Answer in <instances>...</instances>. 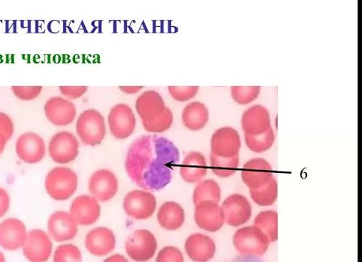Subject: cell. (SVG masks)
<instances>
[{
    "instance_id": "obj_43",
    "label": "cell",
    "mask_w": 362,
    "mask_h": 262,
    "mask_svg": "<svg viewBox=\"0 0 362 262\" xmlns=\"http://www.w3.org/2000/svg\"><path fill=\"white\" fill-rule=\"evenodd\" d=\"M0 262H6L5 256L1 251H0Z\"/></svg>"
},
{
    "instance_id": "obj_17",
    "label": "cell",
    "mask_w": 362,
    "mask_h": 262,
    "mask_svg": "<svg viewBox=\"0 0 362 262\" xmlns=\"http://www.w3.org/2000/svg\"><path fill=\"white\" fill-rule=\"evenodd\" d=\"M69 213L78 225L90 226L98 221L100 206L93 196L82 195L72 201Z\"/></svg>"
},
{
    "instance_id": "obj_13",
    "label": "cell",
    "mask_w": 362,
    "mask_h": 262,
    "mask_svg": "<svg viewBox=\"0 0 362 262\" xmlns=\"http://www.w3.org/2000/svg\"><path fill=\"white\" fill-rule=\"evenodd\" d=\"M194 220L197 226L204 230L215 232L225 223V216L219 203L202 201L195 206Z\"/></svg>"
},
{
    "instance_id": "obj_11",
    "label": "cell",
    "mask_w": 362,
    "mask_h": 262,
    "mask_svg": "<svg viewBox=\"0 0 362 262\" xmlns=\"http://www.w3.org/2000/svg\"><path fill=\"white\" fill-rule=\"evenodd\" d=\"M241 140L238 131L231 127L216 130L211 140V153L230 158L239 155Z\"/></svg>"
},
{
    "instance_id": "obj_39",
    "label": "cell",
    "mask_w": 362,
    "mask_h": 262,
    "mask_svg": "<svg viewBox=\"0 0 362 262\" xmlns=\"http://www.w3.org/2000/svg\"><path fill=\"white\" fill-rule=\"evenodd\" d=\"M10 207V198L5 189L0 187V218L4 216Z\"/></svg>"
},
{
    "instance_id": "obj_14",
    "label": "cell",
    "mask_w": 362,
    "mask_h": 262,
    "mask_svg": "<svg viewBox=\"0 0 362 262\" xmlns=\"http://www.w3.org/2000/svg\"><path fill=\"white\" fill-rule=\"evenodd\" d=\"M119 181L115 174L107 169H100L93 174L89 181V191L98 201H108L117 195Z\"/></svg>"
},
{
    "instance_id": "obj_2",
    "label": "cell",
    "mask_w": 362,
    "mask_h": 262,
    "mask_svg": "<svg viewBox=\"0 0 362 262\" xmlns=\"http://www.w3.org/2000/svg\"><path fill=\"white\" fill-rule=\"evenodd\" d=\"M136 111L143 126L151 133L166 132L173 124V114L162 96L153 90L142 93L136 100Z\"/></svg>"
},
{
    "instance_id": "obj_32",
    "label": "cell",
    "mask_w": 362,
    "mask_h": 262,
    "mask_svg": "<svg viewBox=\"0 0 362 262\" xmlns=\"http://www.w3.org/2000/svg\"><path fill=\"white\" fill-rule=\"evenodd\" d=\"M260 90V86H233L230 88L231 96L240 105L252 103L258 97Z\"/></svg>"
},
{
    "instance_id": "obj_37",
    "label": "cell",
    "mask_w": 362,
    "mask_h": 262,
    "mask_svg": "<svg viewBox=\"0 0 362 262\" xmlns=\"http://www.w3.org/2000/svg\"><path fill=\"white\" fill-rule=\"evenodd\" d=\"M13 124L8 114L0 112V136L9 141L13 134Z\"/></svg>"
},
{
    "instance_id": "obj_6",
    "label": "cell",
    "mask_w": 362,
    "mask_h": 262,
    "mask_svg": "<svg viewBox=\"0 0 362 262\" xmlns=\"http://www.w3.org/2000/svg\"><path fill=\"white\" fill-rule=\"evenodd\" d=\"M157 240L148 230H138L130 235L125 242V250L128 256L137 262L151 259L157 250Z\"/></svg>"
},
{
    "instance_id": "obj_19",
    "label": "cell",
    "mask_w": 362,
    "mask_h": 262,
    "mask_svg": "<svg viewBox=\"0 0 362 262\" xmlns=\"http://www.w3.org/2000/svg\"><path fill=\"white\" fill-rule=\"evenodd\" d=\"M28 232L25 225L17 218H8L0 223V246L8 251H16L23 246Z\"/></svg>"
},
{
    "instance_id": "obj_1",
    "label": "cell",
    "mask_w": 362,
    "mask_h": 262,
    "mask_svg": "<svg viewBox=\"0 0 362 262\" xmlns=\"http://www.w3.org/2000/svg\"><path fill=\"white\" fill-rule=\"evenodd\" d=\"M179 162L180 152L171 141L144 136L130 145L125 169L129 179L143 190L158 191L170 183Z\"/></svg>"
},
{
    "instance_id": "obj_35",
    "label": "cell",
    "mask_w": 362,
    "mask_h": 262,
    "mask_svg": "<svg viewBox=\"0 0 362 262\" xmlns=\"http://www.w3.org/2000/svg\"><path fill=\"white\" fill-rule=\"evenodd\" d=\"M156 262H185L182 253L176 246H168L159 251Z\"/></svg>"
},
{
    "instance_id": "obj_10",
    "label": "cell",
    "mask_w": 362,
    "mask_h": 262,
    "mask_svg": "<svg viewBox=\"0 0 362 262\" xmlns=\"http://www.w3.org/2000/svg\"><path fill=\"white\" fill-rule=\"evenodd\" d=\"M108 122L112 135L119 140L132 136L136 125V116L132 109L124 104L115 105L111 109Z\"/></svg>"
},
{
    "instance_id": "obj_29",
    "label": "cell",
    "mask_w": 362,
    "mask_h": 262,
    "mask_svg": "<svg viewBox=\"0 0 362 262\" xmlns=\"http://www.w3.org/2000/svg\"><path fill=\"white\" fill-rule=\"evenodd\" d=\"M211 168L215 176L220 178H228L234 176L240 164L239 155L226 158L210 155Z\"/></svg>"
},
{
    "instance_id": "obj_23",
    "label": "cell",
    "mask_w": 362,
    "mask_h": 262,
    "mask_svg": "<svg viewBox=\"0 0 362 262\" xmlns=\"http://www.w3.org/2000/svg\"><path fill=\"white\" fill-rule=\"evenodd\" d=\"M241 123L245 134H263L271 128L270 114L264 107L255 105L243 113Z\"/></svg>"
},
{
    "instance_id": "obj_30",
    "label": "cell",
    "mask_w": 362,
    "mask_h": 262,
    "mask_svg": "<svg viewBox=\"0 0 362 262\" xmlns=\"http://www.w3.org/2000/svg\"><path fill=\"white\" fill-rule=\"evenodd\" d=\"M279 194V186L274 177L266 185L257 188L250 189V196L252 200L262 207H268L276 201Z\"/></svg>"
},
{
    "instance_id": "obj_7",
    "label": "cell",
    "mask_w": 362,
    "mask_h": 262,
    "mask_svg": "<svg viewBox=\"0 0 362 262\" xmlns=\"http://www.w3.org/2000/svg\"><path fill=\"white\" fill-rule=\"evenodd\" d=\"M156 197L150 192L135 190L128 193L123 202L126 214L136 220L151 218L156 209Z\"/></svg>"
},
{
    "instance_id": "obj_31",
    "label": "cell",
    "mask_w": 362,
    "mask_h": 262,
    "mask_svg": "<svg viewBox=\"0 0 362 262\" xmlns=\"http://www.w3.org/2000/svg\"><path fill=\"white\" fill-rule=\"evenodd\" d=\"M275 136L271 127L266 133L257 136L245 134V141L248 148L257 153L269 150L274 143Z\"/></svg>"
},
{
    "instance_id": "obj_38",
    "label": "cell",
    "mask_w": 362,
    "mask_h": 262,
    "mask_svg": "<svg viewBox=\"0 0 362 262\" xmlns=\"http://www.w3.org/2000/svg\"><path fill=\"white\" fill-rule=\"evenodd\" d=\"M88 87L86 86H61L60 91L69 99H77L83 96Z\"/></svg>"
},
{
    "instance_id": "obj_27",
    "label": "cell",
    "mask_w": 362,
    "mask_h": 262,
    "mask_svg": "<svg viewBox=\"0 0 362 262\" xmlns=\"http://www.w3.org/2000/svg\"><path fill=\"white\" fill-rule=\"evenodd\" d=\"M254 226L267 237L269 242L279 239V215L277 212L267 210L259 213L255 218Z\"/></svg>"
},
{
    "instance_id": "obj_12",
    "label": "cell",
    "mask_w": 362,
    "mask_h": 262,
    "mask_svg": "<svg viewBox=\"0 0 362 262\" xmlns=\"http://www.w3.org/2000/svg\"><path fill=\"white\" fill-rule=\"evenodd\" d=\"M225 222L231 227H240L247 223L252 215L251 203L240 194L229 196L223 203Z\"/></svg>"
},
{
    "instance_id": "obj_21",
    "label": "cell",
    "mask_w": 362,
    "mask_h": 262,
    "mask_svg": "<svg viewBox=\"0 0 362 262\" xmlns=\"http://www.w3.org/2000/svg\"><path fill=\"white\" fill-rule=\"evenodd\" d=\"M45 112L47 119L57 126H65L76 119V107L72 102L61 97H53L47 101Z\"/></svg>"
},
{
    "instance_id": "obj_15",
    "label": "cell",
    "mask_w": 362,
    "mask_h": 262,
    "mask_svg": "<svg viewBox=\"0 0 362 262\" xmlns=\"http://www.w3.org/2000/svg\"><path fill=\"white\" fill-rule=\"evenodd\" d=\"M16 153L25 163L37 164L45 157L46 144L39 135L35 133H26L18 139Z\"/></svg>"
},
{
    "instance_id": "obj_8",
    "label": "cell",
    "mask_w": 362,
    "mask_h": 262,
    "mask_svg": "<svg viewBox=\"0 0 362 262\" xmlns=\"http://www.w3.org/2000/svg\"><path fill=\"white\" fill-rule=\"evenodd\" d=\"M49 155L57 164L66 165L78 157L79 143L75 136L66 131L57 133L49 145Z\"/></svg>"
},
{
    "instance_id": "obj_34",
    "label": "cell",
    "mask_w": 362,
    "mask_h": 262,
    "mask_svg": "<svg viewBox=\"0 0 362 262\" xmlns=\"http://www.w3.org/2000/svg\"><path fill=\"white\" fill-rule=\"evenodd\" d=\"M199 86H169L168 91L171 97L180 102L194 98L198 93Z\"/></svg>"
},
{
    "instance_id": "obj_28",
    "label": "cell",
    "mask_w": 362,
    "mask_h": 262,
    "mask_svg": "<svg viewBox=\"0 0 362 262\" xmlns=\"http://www.w3.org/2000/svg\"><path fill=\"white\" fill-rule=\"evenodd\" d=\"M221 198V189L218 183L212 179L200 181L193 194L194 206L202 201H213L219 203Z\"/></svg>"
},
{
    "instance_id": "obj_24",
    "label": "cell",
    "mask_w": 362,
    "mask_h": 262,
    "mask_svg": "<svg viewBox=\"0 0 362 262\" xmlns=\"http://www.w3.org/2000/svg\"><path fill=\"white\" fill-rule=\"evenodd\" d=\"M207 163L204 155L198 152L188 153L180 167L182 179L187 183L201 181L206 176Z\"/></svg>"
},
{
    "instance_id": "obj_36",
    "label": "cell",
    "mask_w": 362,
    "mask_h": 262,
    "mask_svg": "<svg viewBox=\"0 0 362 262\" xmlns=\"http://www.w3.org/2000/svg\"><path fill=\"white\" fill-rule=\"evenodd\" d=\"M11 90L16 96L23 100H32L37 98L42 90V86H12Z\"/></svg>"
},
{
    "instance_id": "obj_33",
    "label": "cell",
    "mask_w": 362,
    "mask_h": 262,
    "mask_svg": "<svg viewBox=\"0 0 362 262\" xmlns=\"http://www.w3.org/2000/svg\"><path fill=\"white\" fill-rule=\"evenodd\" d=\"M54 262H82V255L78 247L74 244H62L54 251Z\"/></svg>"
},
{
    "instance_id": "obj_9",
    "label": "cell",
    "mask_w": 362,
    "mask_h": 262,
    "mask_svg": "<svg viewBox=\"0 0 362 262\" xmlns=\"http://www.w3.org/2000/svg\"><path fill=\"white\" fill-rule=\"evenodd\" d=\"M53 245L45 231L33 230L28 232L23 246L25 257L30 262H47L52 253Z\"/></svg>"
},
{
    "instance_id": "obj_16",
    "label": "cell",
    "mask_w": 362,
    "mask_h": 262,
    "mask_svg": "<svg viewBox=\"0 0 362 262\" xmlns=\"http://www.w3.org/2000/svg\"><path fill=\"white\" fill-rule=\"evenodd\" d=\"M48 231L53 240L64 242L76 238L78 227L69 213L57 211L49 218Z\"/></svg>"
},
{
    "instance_id": "obj_18",
    "label": "cell",
    "mask_w": 362,
    "mask_h": 262,
    "mask_svg": "<svg viewBox=\"0 0 362 262\" xmlns=\"http://www.w3.org/2000/svg\"><path fill=\"white\" fill-rule=\"evenodd\" d=\"M241 177L250 189H257L268 184L274 177L270 164L264 158H254L245 163Z\"/></svg>"
},
{
    "instance_id": "obj_26",
    "label": "cell",
    "mask_w": 362,
    "mask_h": 262,
    "mask_svg": "<svg viewBox=\"0 0 362 262\" xmlns=\"http://www.w3.org/2000/svg\"><path fill=\"white\" fill-rule=\"evenodd\" d=\"M209 120L208 108L200 102H192L187 105L182 112L184 125L190 130L198 131L204 129Z\"/></svg>"
},
{
    "instance_id": "obj_40",
    "label": "cell",
    "mask_w": 362,
    "mask_h": 262,
    "mask_svg": "<svg viewBox=\"0 0 362 262\" xmlns=\"http://www.w3.org/2000/svg\"><path fill=\"white\" fill-rule=\"evenodd\" d=\"M120 90L127 94H134L143 89L142 86H121Z\"/></svg>"
},
{
    "instance_id": "obj_25",
    "label": "cell",
    "mask_w": 362,
    "mask_h": 262,
    "mask_svg": "<svg viewBox=\"0 0 362 262\" xmlns=\"http://www.w3.org/2000/svg\"><path fill=\"white\" fill-rule=\"evenodd\" d=\"M157 220L160 226L169 231L180 229L185 221L184 209L175 201H168L159 208Z\"/></svg>"
},
{
    "instance_id": "obj_5",
    "label": "cell",
    "mask_w": 362,
    "mask_h": 262,
    "mask_svg": "<svg viewBox=\"0 0 362 262\" xmlns=\"http://www.w3.org/2000/svg\"><path fill=\"white\" fill-rule=\"evenodd\" d=\"M269 242L267 237L255 226L239 229L233 238V244L243 256H262L269 249Z\"/></svg>"
},
{
    "instance_id": "obj_22",
    "label": "cell",
    "mask_w": 362,
    "mask_h": 262,
    "mask_svg": "<svg viewBox=\"0 0 362 262\" xmlns=\"http://www.w3.org/2000/svg\"><path fill=\"white\" fill-rule=\"evenodd\" d=\"M185 250L194 262H209L215 256L216 246L211 237L194 234L187 239Z\"/></svg>"
},
{
    "instance_id": "obj_41",
    "label": "cell",
    "mask_w": 362,
    "mask_h": 262,
    "mask_svg": "<svg viewBox=\"0 0 362 262\" xmlns=\"http://www.w3.org/2000/svg\"><path fill=\"white\" fill-rule=\"evenodd\" d=\"M103 262H129V261L122 255L115 254L107 258Z\"/></svg>"
},
{
    "instance_id": "obj_4",
    "label": "cell",
    "mask_w": 362,
    "mask_h": 262,
    "mask_svg": "<svg viewBox=\"0 0 362 262\" xmlns=\"http://www.w3.org/2000/svg\"><path fill=\"white\" fill-rule=\"evenodd\" d=\"M76 131L85 145H98L103 141L106 135L105 118L95 109L86 110L79 116Z\"/></svg>"
},
{
    "instance_id": "obj_20",
    "label": "cell",
    "mask_w": 362,
    "mask_h": 262,
    "mask_svg": "<svg viewBox=\"0 0 362 262\" xmlns=\"http://www.w3.org/2000/svg\"><path fill=\"white\" fill-rule=\"evenodd\" d=\"M117 239L114 232L105 227H99L90 230L85 239L86 250L95 256H105L115 249Z\"/></svg>"
},
{
    "instance_id": "obj_3",
    "label": "cell",
    "mask_w": 362,
    "mask_h": 262,
    "mask_svg": "<svg viewBox=\"0 0 362 262\" xmlns=\"http://www.w3.org/2000/svg\"><path fill=\"white\" fill-rule=\"evenodd\" d=\"M78 179L77 174L65 167H57L48 174L45 181L46 191L56 201H66L77 191Z\"/></svg>"
},
{
    "instance_id": "obj_42",
    "label": "cell",
    "mask_w": 362,
    "mask_h": 262,
    "mask_svg": "<svg viewBox=\"0 0 362 262\" xmlns=\"http://www.w3.org/2000/svg\"><path fill=\"white\" fill-rule=\"evenodd\" d=\"M7 142L8 141H6L4 138L0 136V155L4 153Z\"/></svg>"
}]
</instances>
